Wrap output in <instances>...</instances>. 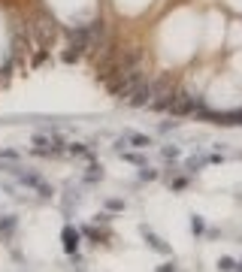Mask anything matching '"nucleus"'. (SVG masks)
<instances>
[{"instance_id": "1", "label": "nucleus", "mask_w": 242, "mask_h": 272, "mask_svg": "<svg viewBox=\"0 0 242 272\" xmlns=\"http://www.w3.org/2000/svg\"><path fill=\"white\" fill-rule=\"evenodd\" d=\"M151 97H155V88H151V82L142 79L137 88L127 94V103H130V106H145V103H151Z\"/></svg>"}, {"instance_id": "2", "label": "nucleus", "mask_w": 242, "mask_h": 272, "mask_svg": "<svg viewBox=\"0 0 242 272\" xmlns=\"http://www.w3.org/2000/svg\"><path fill=\"white\" fill-rule=\"evenodd\" d=\"M142 233H145V239H148V245H151V248H155V251H161V254H167V251H170V248H167V245H164V242H161V239L155 236V233H151V230H145V227H142Z\"/></svg>"}, {"instance_id": "3", "label": "nucleus", "mask_w": 242, "mask_h": 272, "mask_svg": "<svg viewBox=\"0 0 242 272\" xmlns=\"http://www.w3.org/2000/svg\"><path fill=\"white\" fill-rule=\"evenodd\" d=\"M64 248H67V251H76V248H79V233H76V230H64Z\"/></svg>"}, {"instance_id": "4", "label": "nucleus", "mask_w": 242, "mask_h": 272, "mask_svg": "<svg viewBox=\"0 0 242 272\" xmlns=\"http://www.w3.org/2000/svg\"><path fill=\"white\" fill-rule=\"evenodd\" d=\"M12 227H15V218H6V221L0 224V233H3V236H9V233H12Z\"/></svg>"}]
</instances>
